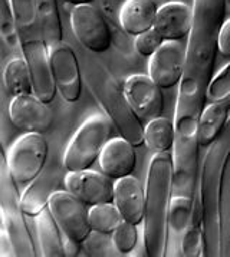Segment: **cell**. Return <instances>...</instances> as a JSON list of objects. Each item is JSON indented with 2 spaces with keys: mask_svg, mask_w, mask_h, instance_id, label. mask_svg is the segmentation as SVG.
Here are the masks:
<instances>
[{
  "mask_svg": "<svg viewBox=\"0 0 230 257\" xmlns=\"http://www.w3.org/2000/svg\"><path fill=\"white\" fill-rule=\"evenodd\" d=\"M48 207L59 228L62 230L63 237L84 244L92 231L89 224V210L86 208V204L71 194L68 190L61 188L53 193Z\"/></svg>",
  "mask_w": 230,
  "mask_h": 257,
  "instance_id": "10",
  "label": "cell"
},
{
  "mask_svg": "<svg viewBox=\"0 0 230 257\" xmlns=\"http://www.w3.org/2000/svg\"><path fill=\"white\" fill-rule=\"evenodd\" d=\"M99 168L114 181L134 173L137 165L136 145L124 137H112L98 160Z\"/></svg>",
  "mask_w": 230,
  "mask_h": 257,
  "instance_id": "16",
  "label": "cell"
},
{
  "mask_svg": "<svg viewBox=\"0 0 230 257\" xmlns=\"http://www.w3.org/2000/svg\"><path fill=\"white\" fill-rule=\"evenodd\" d=\"M63 188L89 207L114 203L115 181L102 171L98 173L91 168L82 171H66Z\"/></svg>",
  "mask_w": 230,
  "mask_h": 257,
  "instance_id": "13",
  "label": "cell"
},
{
  "mask_svg": "<svg viewBox=\"0 0 230 257\" xmlns=\"http://www.w3.org/2000/svg\"><path fill=\"white\" fill-rule=\"evenodd\" d=\"M227 0H194L193 26L187 38V56L183 79L178 85L174 123V194L193 196L199 160L197 131L207 103L217 56V39L226 15Z\"/></svg>",
  "mask_w": 230,
  "mask_h": 257,
  "instance_id": "1",
  "label": "cell"
},
{
  "mask_svg": "<svg viewBox=\"0 0 230 257\" xmlns=\"http://www.w3.org/2000/svg\"><path fill=\"white\" fill-rule=\"evenodd\" d=\"M3 85L12 98L25 93H35L31 68L25 58H13L8 62L3 71Z\"/></svg>",
  "mask_w": 230,
  "mask_h": 257,
  "instance_id": "24",
  "label": "cell"
},
{
  "mask_svg": "<svg viewBox=\"0 0 230 257\" xmlns=\"http://www.w3.org/2000/svg\"><path fill=\"white\" fill-rule=\"evenodd\" d=\"M49 62L56 89L68 103H75L82 93V66L73 48L62 42L49 49Z\"/></svg>",
  "mask_w": 230,
  "mask_h": 257,
  "instance_id": "11",
  "label": "cell"
},
{
  "mask_svg": "<svg viewBox=\"0 0 230 257\" xmlns=\"http://www.w3.org/2000/svg\"><path fill=\"white\" fill-rule=\"evenodd\" d=\"M164 43V38L158 33L154 28L150 31L143 32L140 35L134 36V49L143 58H151L156 52L160 49V46Z\"/></svg>",
  "mask_w": 230,
  "mask_h": 257,
  "instance_id": "29",
  "label": "cell"
},
{
  "mask_svg": "<svg viewBox=\"0 0 230 257\" xmlns=\"http://www.w3.org/2000/svg\"><path fill=\"white\" fill-rule=\"evenodd\" d=\"M9 119L22 133L43 134L51 130L53 112L36 93H25L12 98L9 103Z\"/></svg>",
  "mask_w": 230,
  "mask_h": 257,
  "instance_id": "14",
  "label": "cell"
},
{
  "mask_svg": "<svg viewBox=\"0 0 230 257\" xmlns=\"http://www.w3.org/2000/svg\"><path fill=\"white\" fill-rule=\"evenodd\" d=\"M230 93V63L220 71L210 83L207 98L210 101H217Z\"/></svg>",
  "mask_w": 230,
  "mask_h": 257,
  "instance_id": "31",
  "label": "cell"
},
{
  "mask_svg": "<svg viewBox=\"0 0 230 257\" xmlns=\"http://www.w3.org/2000/svg\"><path fill=\"white\" fill-rule=\"evenodd\" d=\"M111 238L118 254H123V256L130 254L136 248L137 241H138V224L123 220L120 226L115 228L114 233L111 234Z\"/></svg>",
  "mask_w": 230,
  "mask_h": 257,
  "instance_id": "27",
  "label": "cell"
},
{
  "mask_svg": "<svg viewBox=\"0 0 230 257\" xmlns=\"http://www.w3.org/2000/svg\"><path fill=\"white\" fill-rule=\"evenodd\" d=\"M123 221V216L114 203L95 204L89 208V224L92 231L111 236Z\"/></svg>",
  "mask_w": 230,
  "mask_h": 257,
  "instance_id": "26",
  "label": "cell"
},
{
  "mask_svg": "<svg viewBox=\"0 0 230 257\" xmlns=\"http://www.w3.org/2000/svg\"><path fill=\"white\" fill-rule=\"evenodd\" d=\"M49 145L43 134L25 133L6 154V164L19 187L29 185L42 173L48 161Z\"/></svg>",
  "mask_w": 230,
  "mask_h": 257,
  "instance_id": "8",
  "label": "cell"
},
{
  "mask_svg": "<svg viewBox=\"0 0 230 257\" xmlns=\"http://www.w3.org/2000/svg\"><path fill=\"white\" fill-rule=\"evenodd\" d=\"M36 5L45 41L48 43V48L51 49L63 42V29L58 0H36Z\"/></svg>",
  "mask_w": 230,
  "mask_h": 257,
  "instance_id": "25",
  "label": "cell"
},
{
  "mask_svg": "<svg viewBox=\"0 0 230 257\" xmlns=\"http://www.w3.org/2000/svg\"><path fill=\"white\" fill-rule=\"evenodd\" d=\"M187 56V42L164 41L148 62V76L161 89H171L183 79Z\"/></svg>",
  "mask_w": 230,
  "mask_h": 257,
  "instance_id": "12",
  "label": "cell"
},
{
  "mask_svg": "<svg viewBox=\"0 0 230 257\" xmlns=\"http://www.w3.org/2000/svg\"><path fill=\"white\" fill-rule=\"evenodd\" d=\"M0 256H16V251H15V247H13L11 237H9V234H8L3 228H2V231H0Z\"/></svg>",
  "mask_w": 230,
  "mask_h": 257,
  "instance_id": "33",
  "label": "cell"
},
{
  "mask_svg": "<svg viewBox=\"0 0 230 257\" xmlns=\"http://www.w3.org/2000/svg\"><path fill=\"white\" fill-rule=\"evenodd\" d=\"M9 2L18 25L22 56L31 68L35 93L46 103H51L58 89L51 69L49 48L45 41L36 0Z\"/></svg>",
  "mask_w": 230,
  "mask_h": 257,
  "instance_id": "4",
  "label": "cell"
},
{
  "mask_svg": "<svg viewBox=\"0 0 230 257\" xmlns=\"http://www.w3.org/2000/svg\"><path fill=\"white\" fill-rule=\"evenodd\" d=\"M0 31L5 43L11 49L21 51V41H19V32L18 25L15 21L13 12L9 0H2V11H0Z\"/></svg>",
  "mask_w": 230,
  "mask_h": 257,
  "instance_id": "28",
  "label": "cell"
},
{
  "mask_svg": "<svg viewBox=\"0 0 230 257\" xmlns=\"http://www.w3.org/2000/svg\"><path fill=\"white\" fill-rule=\"evenodd\" d=\"M123 88L130 106L140 119H146L148 122L154 118L163 116V89L148 75H131L126 79Z\"/></svg>",
  "mask_w": 230,
  "mask_h": 257,
  "instance_id": "15",
  "label": "cell"
},
{
  "mask_svg": "<svg viewBox=\"0 0 230 257\" xmlns=\"http://www.w3.org/2000/svg\"><path fill=\"white\" fill-rule=\"evenodd\" d=\"M35 226H36V233H38V240H39L42 256H66L65 243H63L62 238V230L58 226L49 207H46L41 214L35 217Z\"/></svg>",
  "mask_w": 230,
  "mask_h": 257,
  "instance_id": "22",
  "label": "cell"
},
{
  "mask_svg": "<svg viewBox=\"0 0 230 257\" xmlns=\"http://www.w3.org/2000/svg\"><path fill=\"white\" fill-rule=\"evenodd\" d=\"M177 140L176 123L170 118L158 116L148 121L144 126V144L154 154L174 151Z\"/></svg>",
  "mask_w": 230,
  "mask_h": 257,
  "instance_id": "23",
  "label": "cell"
},
{
  "mask_svg": "<svg viewBox=\"0 0 230 257\" xmlns=\"http://www.w3.org/2000/svg\"><path fill=\"white\" fill-rule=\"evenodd\" d=\"M82 75L91 95L112 121L120 135L136 147L144 144V126L141 119L130 106L124 88L120 86L108 68L86 55L82 58Z\"/></svg>",
  "mask_w": 230,
  "mask_h": 257,
  "instance_id": "5",
  "label": "cell"
},
{
  "mask_svg": "<svg viewBox=\"0 0 230 257\" xmlns=\"http://www.w3.org/2000/svg\"><path fill=\"white\" fill-rule=\"evenodd\" d=\"M0 216H2V228L11 237L16 256H36L31 231L25 220L26 213L23 211L22 207L19 185L15 181L8 168L5 151H2V163H0Z\"/></svg>",
  "mask_w": 230,
  "mask_h": 257,
  "instance_id": "6",
  "label": "cell"
},
{
  "mask_svg": "<svg viewBox=\"0 0 230 257\" xmlns=\"http://www.w3.org/2000/svg\"><path fill=\"white\" fill-rule=\"evenodd\" d=\"M193 26V6L184 2H167L160 6L154 29L164 41L187 39Z\"/></svg>",
  "mask_w": 230,
  "mask_h": 257,
  "instance_id": "18",
  "label": "cell"
},
{
  "mask_svg": "<svg viewBox=\"0 0 230 257\" xmlns=\"http://www.w3.org/2000/svg\"><path fill=\"white\" fill-rule=\"evenodd\" d=\"M63 180L65 175L62 177L61 170L53 164L43 170L22 194V207L26 216L35 218L38 214H41L49 206L53 193L61 190L59 184Z\"/></svg>",
  "mask_w": 230,
  "mask_h": 257,
  "instance_id": "17",
  "label": "cell"
},
{
  "mask_svg": "<svg viewBox=\"0 0 230 257\" xmlns=\"http://www.w3.org/2000/svg\"><path fill=\"white\" fill-rule=\"evenodd\" d=\"M194 207V196L173 194L168 213L167 256H181V246L187 233Z\"/></svg>",
  "mask_w": 230,
  "mask_h": 257,
  "instance_id": "20",
  "label": "cell"
},
{
  "mask_svg": "<svg viewBox=\"0 0 230 257\" xmlns=\"http://www.w3.org/2000/svg\"><path fill=\"white\" fill-rule=\"evenodd\" d=\"M157 11L154 0H126L118 13L120 26L128 35L137 36L154 28Z\"/></svg>",
  "mask_w": 230,
  "mask_h": 257,
  "instance_id": "21",
  "label": "cell"
},
{
  "mask_svg": "<svg viewBox=\"0 0 230 257\" xmlns=\"http://www.w3.org/2000/svg\"><path fill=\"white\" fill-rule=\"evenodd\" d=\"M176 165L173 151L153 155L146 178L143 244L147 256H167L168 213L174 194Z\"/></svg>",
  "mask_w": 230,
  "mask_h": 257,
  "instance_id": "3",
  "label": "cell"
},
{
  "mask_svg": "<svg viewBox=\"0 0 230 257\" xmlns=\"http://www.w3.org/2000/svg\"><path fill=\"white\" fill-rule=\"evenodd\" d=\"M114 123L106 115H92L85 121L63 154L65 171L89 170L99 160L106 143L112 138Z\"/></svg>",
  "mask_w": 230,
  "mask_h": 257,
  "instance_id": "7",
  "label": "cell"
},
{
  "mask_svg": "<svg viewBox=\"0 0 230 257\" xmlns=\"http://www.w3.org/2000/svg\"><path fill=\"white\" fill-rule=\"evenodd\" d=\"M71 28L76 41L92 53H104L111 48L114 41L112 31L104 15L92 3L73 6Z\"/></svg>",
  "mask_w": 230,
  "mask_h": 257,
  "instance_id": "9",
  "label": "cell"
},
{
  "mask_svg": "<svg viewBox=\"0 0 230 257\" xmlns=\"http://www.w3.org/2000/svg\"><path fill=\"white\" fill-rule=\"evenodd\" d=\"M85 250L92 256H112L115 254V247L112 238L109 240L108 234H101L96 231H91V234L84 241Z\"/></svg>",
  "mask_w": 230,
  "mask_h": 257,
  "instance_id": "30",
  "label": "cell"
},
{
  "mask_svg": "<svg viewBox=\"0 0 230 257\" xmlns=\"http://www.w3.org/2000/svg\"><path fill=\"white\" fill-rule=\"evenodd\" d=\"M230 160V118L219 137L207 147L196 187L199 188L204 220V256L223 254V181Z\"/></svg>",
  "mask_w": 230,
  "mask_h": 257,
  "instance_id": "2",
  "label": "cell"
},
{
  "mask_svg": "<svg viewBox=\"0 0 230 257\" xmlns=\"http://www.w3.org/2000/svg\"><path fill=\"white\" fill-rule=\"evenodd\" d=\"M227 3H229V5H230V0H227Z\"/></svg>",
  "mask_w": 230,
  "mask_h": 257,
  "instance_id": "35",
  "label": "cell"
},
{
  "mask_svg": "<svg viewBox=\"0 0 230 257\" xmlns=\"http://www.w3.org/2000/svg\"><path fill=\"white\" fill-rule=\"evenodd\" d=\"M114 204L120 210L123 220L141 224L146 211V185L134 175H127L115 181Z\"/></svg>",
  "mask_w": 230,
  "mask_h": 257,
  "instance_id": "19",
  "label": "cell"
},
{
  "mask_svg": "<svg viewBox=\"0 0 230 257\" xmlns=\"http://www.w3.org/2000/svg\"><path fill=\"white\" fill-rule=\"evenodd\" d=\"M217 48H219V53L223 58L230 59V19L224 21L221 29H220Z\"/></svg>",
  "mask_w": 230,
  "mask_h": 257,
  "instance_id": "32",
  "label": "cell"
},
{
  "mask_svg": "<svg viewBox=\"0 0 230 257\" xmlns=\"http://www.w3.org/2000/svg\"><path fill=\"white\" fill-rule=\"evenodd\" d=\"M65 3H69L73 6H78V5H91L94 3V0H63Z\"/></svg>",
  "mask_w": 230,
  "mask_h": 257,
  "instance_id": "34",
  "label": "cell"
}]
</instances>
